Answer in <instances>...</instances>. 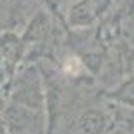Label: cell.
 I'll return each instance as SVG.
<instances>
[{
	"label": "cell",
	"instance_id": "1",
	"mask_svg": "<svg viewBox=\"0 0 134 134\" xmlns=\"http://www.w3.org/2000/svg\"><path fill=\"white\" fill-rule=\"evenodd\" d=\"M80 62H78V58H70V60H66V72H78L80 70Z\"/></svg>",
	"mask_w": 134,
	"mask_h": 134
}]
</instances>
